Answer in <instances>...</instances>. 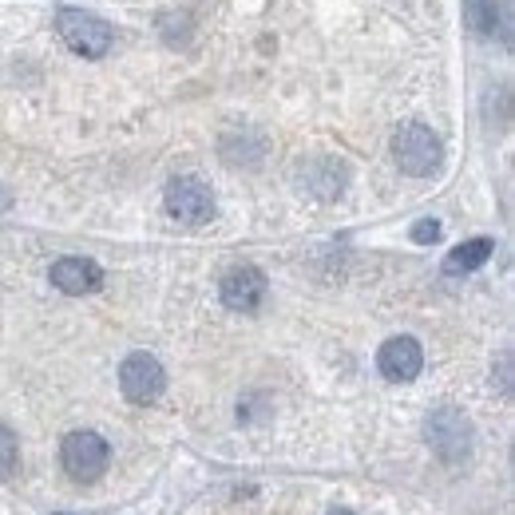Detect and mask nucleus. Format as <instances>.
<instances>
[{
	"instance_id": "1",
	"label": "nucleus",
	"mask_w": 515,
	"mask_h": 515,
	"mask_svg": "<svg viewBox=\"0 0 515 515\" xmlns=\"http://www.w3.org/2000/svg\"><path fill=\"white\" fill-rule=\"evenodd\" d=\"M56 32H60V40L76 56H88V60L107 56V48L115 44L111 24L100 20V16H92V12H84V8H60L56 12Z\"/></svg>"
},
{
	"instance_id": "2",
	"label": "nucleus",
	"mask_w": 515,
	"mask_h": 515,
	"mask_svg": "<svg viewBox=\"0 0 515 515\" xmlns=\"http://www.w3.org/2000/svg\"><path fill=\"white\" fill-rule=\"evenodd\" d=\"M393 159H397V167H401L405 175L424 179V175H432V171L440 167L444 147H440V139H436L432 127H424V123H405V127L397 131V139H393Z\"/></svg>"
},
{
	"instance_id": "3",
	"label": "nucleus",
	"mask_w": 515,
	"mask_h": 515,
	"mask_svg": "<svg viewBox=\"0 0 515 515\" xmlns=\"http://www.w3.org/2000/svg\"><path fill=\"white\" fill-rule=\"evenodd\" d=\"M60 460H64V472L76 480V484H96L103 472H107V460H111V448L100 432H68L64 444H60Z\"/></svg>"
},
{
	"instance_id": "4",
	"label": "nucleus",
	"mask_w": 515,
	"mask_h": 515,
	"mask_svg": "<svg viewBox=\"0 0 515 515\" xmlns=\"http://www.w3.org/2000/svg\"><path fill=\"white\" fill-rule=\"evenodd\" d=\"M428 444L440 460L456 464L472 452V424L460 409H436L428 416Z\"/></svg>"
},
{
	"instance_id": "5",
	"label": "nucleus",
	"mask_w": 515,
	"mask_h": 515,
	"mask_svg": "<svg viewBox=\"0 0 515 515\" xmlns=\"http://www.w3.org/2000/svg\"><path fill=\"white\" fill-rule=\"evenodd\" d=\"M163 385H167V373L163 365L151 357V353H131L123 365H119V389L131 405H151L163 397Z\"/></svg>"
},
{
	"instance_id": "6",
	"label": "nucleus",
	"mask_w": 515,
	"mask_h": 515,
	"mask_svg": "<svg viewBox=\"0 0 515 515\" xmlns=\"http://www.w3.org/2000/svg\"><path fill=\"white\" fill-rule=\"evenodd\" d=\"M167 214L171 218H179L183 226H203L214 218V195H210V187H206L203 179H195V175H183V179H175L171 187H167Z\"/></svg>"
},
{
	"instance_id": "7",
	"label": "nucleus",
	"mask_w": 515,
	"mask_h": 515,
	"mask_svg": "<svg viewBox=\"0 0 515 515\" xmlns=\"http://www.w3.org/2000/svg\"><path fill=\"white\" fill-rule=\"evenodd\" d=\"M218 294H222V306L226 309H234V313H254V309L262 306V298H266V274H262L258 266H234V270L222 278Z\"/></svg>"
},
{
	"instance_id": "8",
	"label": "nucleus",
	"mask_w": 515,
	"mask_h": 515,
	"mask_svg": "<svg viewBox=\"0 0 515 515\" xmlns=\"http://www.w3.org/2000/svg\"><path fill=\"white\" fill-rule=\"evenodd\" d=\"M377 365H381V377L385 381H416L420 369H424V353H420V341L416 337H389L377 353Z\"/></svg>"
},
{
	"instance_id": "9",
	"label": "nucleus",
	"mask_w": 515,
	"mask_h": 515,
	"mask_svg": "<svg viewBox=\"0 0 515 515\" xmlns=\"http://www.w3.org/2000/svg\"><path fill=\"white\" fill-rule=\"evenodd\" d=\"M52 286L68 298H84L103 286V270L92 258H60L52 262Z\"/></svg>"
},
{
	"instance_id": "10",
	"label": "nucleus",
	"mask_w": 515,
	"mask_h": 515,
	"mask_svg": "<svg viewBox=\"0 0 515 515\" xmlns=\"http://www.w3.org/2000/svg\"><path fill=\"white\" fill-rule=\"evenodd\" d=\"M492 250H496L492 238H468V242H460V246L448 254L444 270H448V274H472V270H480V266L492 258Z\"/></svg>"
},
{
	"instance_id": "11",
	"label": "nucleus",
	"mask_w": 515,
	"mask_h": 515,
	"mask_svg": "<svg viewBox=\"0 0 515 515\" xmlns=\"http://www.w3.org/2000/svg\"><path fill=\"white\" fill-rule=\"evenodd\" d=\"M464 12H468L472 32H480V36L496 32V20H500V4L496 0H464Z\"/></svg>"
},
{
	"instance_id": "12",
	"label": "nucleus",
	"mask_w": 515,
	"mask_h": 515,
	"mask_svg": "<svg viewBox=\"0 0 515 515\" xmlns=\"http://www.w3.org/2000/svg\"><path fill=\"white\" fill-rule=\"evenodd\" d=\"M16 460H20V444H16V432L8 424H0V476L16 472Z\"/></svg>"
},
{
	"instance_id": "13",
	"label": "nucleus",
	"mask_w": 515,
	"mask_h": 515,
	"mask_svg": "<svg viewBox=\"0 0 515 515\" xmlns=\"http://www.w3.org/2000/svg\"><path fill=\"white\" fill-rule=\"evenodd\" d=\"M436 238H440V222H436V218H420V222L412 226V242L428 246V242H436Z\"/></svg>"
},
{
	"instance_id": "14",
	"label": "nucleus",
	"mask_w": 515,
	"mask_h": 515,
	"mask_svg": "<svg viewBox=\"0 0 515 515\" xmlns=\"http://www.w3.org/2000/svg\"><path fill=\"white\" fill-rule=\"evenodd\" d=\"M329 515H353V512H345V508H337V512H329Z\"/></svg>"
}]
</instances>
